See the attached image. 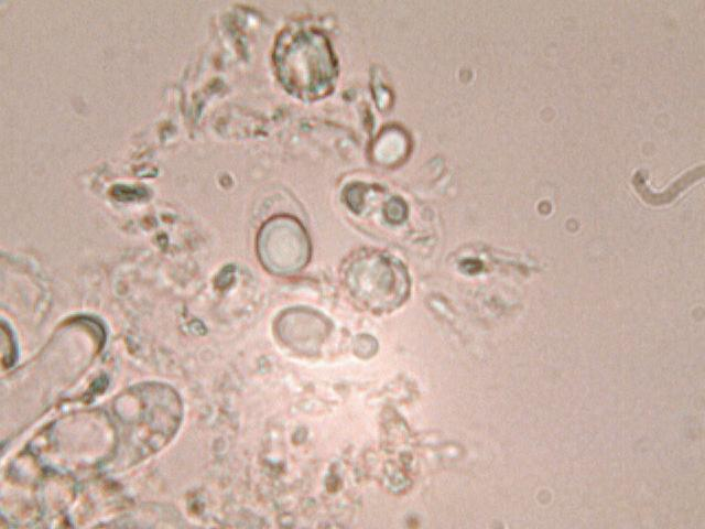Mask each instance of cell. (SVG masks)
<instances>
[{
  "instance_id": "6da1fadb",
  "label": "cell",
  "mask_w": 705,
  "mask_h": 529,
  "mask_svg": "<svg viewBox=\"0 0 705 529\" xmlns=\"http://www.w3.org/2000/svg\"><path fill=\"white\" fill-rule=\"evenodd\" d=\"M279 77L296 96L324 95L336 75V63L326 39L313 30L282 34L274 53Z\"/></svg>"
},
{
  "instance_id": "7a4b0ae2",
  "label": "cell",
  "mask_w": 705,
  "mask_h": 529,
  "mask_svg": "<svg viewBox=\"0 0 705 529\" xmlns=\"http://www.w3.org/2000/svg\"><path fill=\"white\" fill-rule=\"evenodd\" d=\"M406 276L400 266L382 256L359 259L348 272L354 295L372 310L384 311L405 298Z\"/></svg>"
},
{
  "instance_id": "3957f363",
  "label": "cell",
  "mask_w": 705,
  "mask_h": 529,
  "mask_svg": "<svg viewBox=\"0 0 705 529\" xmlns=\"http://www.w3.org/2000/svg\"><path fill=\"white\" fill-rule=\"evenodd\" d=\"M259 251L271 269L289 272L305 262L308 240L302 226L294 219L276 218L262 228Z\"/></svg>"
}]
</instances>
